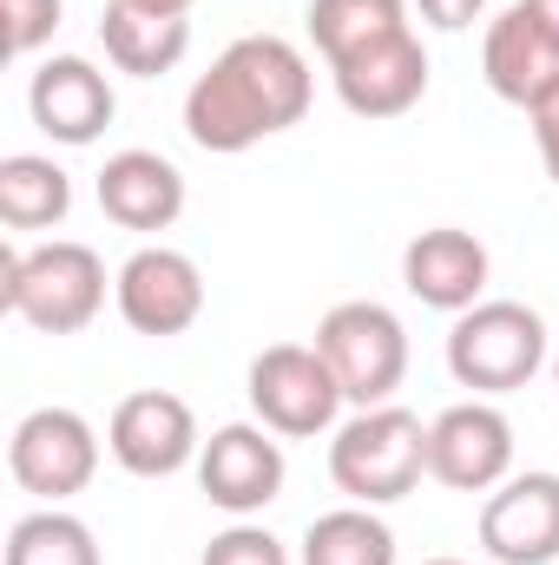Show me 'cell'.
Returning a JSON list of instances; mask_svg holds the SVG:
<instances>
[{
	"instance_id": "1",
	"label": "cell",
	"mask_w": 559,
	"mask_h": 565,
	"mask_svg": "<svg viewBox=\"0 0 559 565\" xmlns=\"http://www.w3.org/2000/svg\"><path fill=\"white\" fill-rule=\"evenodd\" d=\"M309 99H316V73H309L303 46H289L283 33H244L211 60V73L191 79L184 132L198 151L238 158L251 145L303 126Z\"/></svg>"
},
{
	"instance_id": "2",
	"label": "cell",
	"mask_w": 559,
	"mask_h": 565,
	"mask_svg": "<svg viewBox=\"0 0 559 565\" xmlns=\"http://www.w3.org/2000/svg\"><path fill=\"white\" fill-rule=\"evenodd\" d=\"M0 302L40 335H80L106 309V264L93 244L53 237L0 257Z\"/></svg>"
},
{
	"instance_id": "3",
	"label": "cell",
	"mask_w": 559,
	"mask_h": 565,
	"mask_svg": "<svg viewBox=\"0 0 559 565\" xmlns=\"http://www.w3.org/2000/svg\"><path fill=\"white\" fill-rule=\"evenodd\" d=\"M421 473H428V427L395 402L356 408L329 440V480L336 493H349V507H395L421 487Z\"/></svg>"
},
{
	"instance_id": "4",
	"label": "cell",
	"mask_w": 559,
	"mask_h": 565,
	"mask_svg": "<svg viewBox=\"0 0 559 565\" xmlns=\"http://www.w3.org/2000/svg\"><path fill=\"white\" fill-rule=\"evenodd\" d=\"M540 369H547V322H540V309L487 296V302L454 316V329H447V375L461 388H474L481 402L527 388Z\"/></svg>"
},
{
	"instance_id": "5",
	"label": "cell",
	"mask_w": 559,
	"mask_h": 565,
	"mask_svg": "<svg viewBox=\"0 0 559 565\" xmlns=\"http://www.w3.org/2000/svg\"><path fill=\"white\" fill-rule=\"evenodd\" d=\"M316 349L336 369L342 402H356V408H382L409 382V329L389 302H369V296L336 302L316 322Z\"/></svg>"
},
{
	"instance_id": "6",
	"label": "cell",
	"mask_w": 559,
	"mask_h": 565,
	"mask_svg": "<svg viewBox=\"0 0 559 565\" xmlns=\"http://www.w3.org/2000/svg\"><path fill=\"white\" fill-rule=\"evenodd\" d=\"M251 408L283 440H316L342 415V382L316 342H271L251 362Z\"/></svg>"
},
{
	"instance_id": "7",
	"label": "cell",
	"mask_w": 559,
	"mask_h": 565,
	"mask_svg": "<svg viewBox=\"0 0 559 565\" xmlns=\"http://www.w3.org/2000/svg\"><path fill=\"white\" fill-rule=\"evenodd\" d=\"M7 467L20 480V493H33L46 507H66L99 473V434L73 408H33L7 440Z\"/></svg>"
},
{
	"instance_id": "8",
	"label": "cell",
	"mask_w": 559,
	"mask_h": 565,
	"mask_svg": "<svg viewBox=\"0 0 559 565\" xmlns=\"http://www.w3.org/2000/svg\"><path fill=\"white\" fill-rule=\"evenodd\" d=\"M428 473L454 493H494L514 473V422L494 402H454L428 422Z\"/></svg>"
},
{
	"instance_id": "9",
	"label": "cell",
	"mask_w": 559,
	"mask_h": 565,
	"mask_svg": "<svg viewBox=\"0 0 559 565\" xmlns=\"http://www.w3.org/2000/svg\"><path fill=\"white\" fill-rule=\"evenodd\" d=\"M113 296H119V316L126 329L139 335H184L198 316H204V277L184 250H165V244H145L119 264L113 277Z\"/></svg>"
},
{
	"instance_id": "10",
	"label": "cell",
	"mask_w": 559,
	"mask_h": 565,
	"mask_svg": "<svg viewBox=\"0 0 559 565\" xmlns=\"http://www.w3.org/2000/svg\"><path fill=\"white\" fill-rule=\"evenodd\" d=\"M106 447H113V460H119L126 473H139V480H171L178 467H191V460L204 454L191 402H178V395H165V388L126 395V402L113 408Z\"/></svg>"
},
{
	"instance_id": "11",
	"label": "cell",
	"mask_w": 559,
	"mask_h": 565,
	"mask_svg": "<svg viewBox=\"0 0 559 565\" xmlns=\"http://www.w3.org/2000/svg\"><path fill=\"white\" fill-rule=\"evenodd\" d=\"M198 487L211 507H224L231 520L264 513L283 493V447L264 422H231L218 427L198 454Z\"/></svg>"
},
{
	"instance_id": "12",
	"label": "cell",
	"mask_w": 559,
	"mask_h": 565,
	"mask_svg": "<svg viewBox=\"0 0 559 565\" xmlns=\"http://www.w3.org/2000/svg\"><path fill=\"white\" fill-rule=\"evenodd\" d=\"M27 113H33V126L53 145H93L113 126L119 99H113V79H106L93 60L53 53V60H40L33 79H27Z\"/></svg>"
},
{
	"instance_id": "13",
	"label": "cell",
	"mask_w": 559,
	"mask_h": 565,
	"mask_svg": "<svg viewBox=\"0 0 559 565\" xmlns=\"http://www.w3.org/2000/svg\"><path fill=\"white\" fill-rule=\"evenodd\" d=\"M481 546L500 565L559 559V473H514L481 507Z\"/></svg>"
},
{
	"instance_id": "14",
	"label": "cell",
	"mask_w": 559,
	"mask_h": 565,
	"mask_svg": "<svg viewBox=\"0 0 559 565\" xmlns=\"http://www.w3.org/2000/svg\"><path fill=\"white\" fill-rule=\"evenodd\" d=\"M329 79H336V99L356 119H402V113H415L421 93H428V53H421L415 26H402V33L336 60Z\"/></svg>"
},
{
	"instance_id": "15",
	"label": "cell",
	"mask_w": 559,
	"mask_h": 565,
	"mask_svg": "<svg viewBox=\"0 0 559 565\" xmlns=\"http://www.w3.org/2000/svg\"><path fill=\"white\" fill-rule=\"evenodd\" d=\"M481 73L507 106H540L559 86V33L534 13V0H514L481 46Z\"/></svg>"
},
{
	"instance_id": "16",
	"label": "cell",
	"mask_w": 559,
	"mask_h": 565,
	"mask_svg": "<svg viewBox=\"0 0 559 565\" xmlns=\"http://www.w3.org/2000/svg\"><path fill=\"white\" fill-rule=\"evenodd\" d=\"M402 282L421 309H441V316H461L474 302H487V244L474 231H454V224H434L409 237L402 250Z\"/></svg>"
},
{
	"instance_id": "17",
	"label": "cell",
	"mask_w": 559,
	"mask_h": 565,
	"mask_svg": "<svg viewBox=\"0 0 559 565\" xmlns=\"http://www.w3.org/2000/svg\"><path fill=\"white\" fill-rule=\"evenodd\" d=\"M99 211L119 231H171L184 217V171L158 151H113L99 164Z\"/></svg>"
},
{
	"instance_id": "18",
	"label": "cell",
	"mask_w": 559,
	"mask_h": 565,
	"mask_svg": "<svg viewBox=\"0 0 559 565\" xmlns=\"http://www.w3.org/2000/svg\"><path fill=\"white\" fill-rule=\"evenodd\" d=\"M99 40H106V60H113L119 73L158 79V73H171V66L191 53V20H184V13L139 7V0H106Z\"/></svg>"
},
{
	"instance_id": "19",
	"label": "cell",
	"mask_w": 559,
	"mask_h": 565,
	"mask_svg": "<svg viewBox=\"0 0 559 565\" xmlns=\"http://www.w3.org/2000/svg\"><path fill=\"white\" fill-rule=\"evenodd\" d=\"M73 211V178L40 158V151H13L0 158V224L7 231H53Z\"/></svg>"
},
{
	"instance_id": "20",
	"label": "cell",
	"mask_w": 559,
	"mask_h": 565,
	"mask_svg": "<svg viewBox=\"0 0 559 565\" xmlns=\"http://www.w3.org/2000/svg\"><path fill=\"white\" fill-rule=\"evenodd\" d=\"M402 26H409V0H309V40L329 66Z\"/></svg>"
},
{
	"instance_id": "21",
	"label": "cell",
	"mask_w": 559,
	"mask_h": 565,
	"mask_svg": "<svg viewBox=\"0 0 559 565\" xmlns=\"http://www.w3.org/2000/svg\"><path fill=\"white\" fill-rule=\"evenodd\" d=\"M303 565H395V533L389 520H376V507H336L309 520Z\"/></svg>"
},
{
	"instance_id": "22",
	"label": "cell",
	"mask_w": 559,
	"mask_h": 565,
	"mask_svg": "<svg viewBox=\"0 0 559 565\" xmlns=\"http://www.w3.org/2000/svg\"><path fill=\"white\" fill-rule=\"evenodd\" d=\"M7 565H99V540L66 507H40V513H20L13 520Z\"/></svg>"
},
{
	"instance_id": "23",
	"label": "cell",
	"mask_w": 559,
	"mask_h": 565,
	"mask_svg": "<svg viewBox=\"0 0 559 565\" xmlns=\"http://www.w3.org/2000/svg\"><path fill=\"white\" fill-rule=\"evenodd\" d=\"M60 13H66V0H0V33H7V53H13V60L40 53V46L53 40Z\"/></svg>"
},
{
	"instance_id": "24",
	"label": "cell",
	"mask_w": 559,
	"mask_h": 565,
	"mask_svg": "<svg viewBox=\"0 0 559 565\" xmlns=\"http://www.w3.org/2000/svg\"><path fill=\"white\" fill-rule=\"evenodd\" d=\"M198 565H289V546H283L277 533L238 520V526H224V533L204 546V559Z\"/></svg>"
},
{
	"instance_id": "25",
	"label": "cell",
	"mask_w": 559,
	"mask_h": 565,
	"mask_svg": "<svg viewBox=\"0 0 559 565\" xmlns=\"http://www.w3.org/2000/svg\"><path fill=\"white\" fill-rule=\"evenodd\" d=\"M527 119H534V145H540V158H547V178L559 184V86L540 106H527Z\"/></svg>"
},
{
	"instance_id": "26",
	"label": "cell",
	"mask_w": 559,
	"mask_h": 565,
	"mask_svg": "<svg viewBox=\"0 0 559 565\" xmlns=\"http://www.w3.org/2000/svg\"><path fill=\"white\" fill-rule=\"evenodd\" d=\"M415 7H421V20L441 26V33H461V26H474L487 13V0H415Z\"/></svg>"
},
{
	"instance_id": "27",
	"label": "cell",
	"mask_w": 559,
	"mask_h": 565,
	"mask_svg": "<svg viewBox=\"0 0 559 565\" xmlns=\"http://www.w3.org/2000/svg\"><path fill=\"white\" fill-rule=\"evenodd\" d=\"M139 7H158V13H191L198 0H139Z\"/></svg>"
},
{
	"instance_id": "28",
	"label": "cell",
	"mask_w": 559,
	"mask_h": 565,
	"mask_svg": "<svg viewBox=\"0 0 559 565\" xmlns=\"http://www.w3.org/2000/svg\"><path fill=\"white\" fill-rule=\"evenodd\" d=\"M534 13H540V20H547V26L559 33V0H534Z\"/></svg>"
},
{
	"instance_id": "29",
	"label": "cell",
	"mask_w": 559,
	"mask_h": 565,
	"mask_svg": "<svg viewBox=\"0 0 559 565\" xmlns=\"http://www.w3.org/2000/svg\"><path fill=\"white\" fill-rule=\"evenodd\" d=\"M421 565H467V559H421Z\"/></svg>"
},
{
	"instance_id": "30",
	"label": "cell",
	"mask_w": 559,
	"mask_h": 565,
	"mask_svg": "<svg viewBox=\"0 0 559 565\" xmlns=\"http://www.w3.org/2000/svg\"><path fill=\"white\" fill-rule=\"evenodd\" d=\"M553 388H559V349H553Z\"/></svg>"
}]
</instances>
